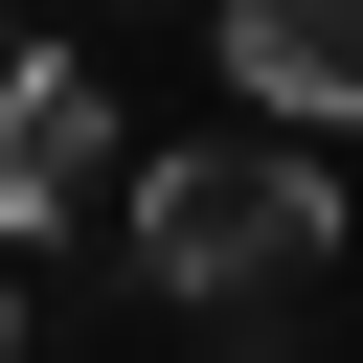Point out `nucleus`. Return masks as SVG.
Here are the masks:
<instances>
[{"label": "nucleus", "instance_id": "f257e3e1", "mask_svg": "<svg viewBox=\"0 0 363 363\" xmlns=\"http://www.w3.org/2000/svg\"><path fill=\"white\" fill-rule=\"evenodd\" d=\"M113 250L159 272V295H204V318H250V295H295L318 250H340V182L250 113V136H182V159H136L113 182Z\"/></svg>", "mask_w": 363, "mask_h": 363}, {"label": "nucleus", "instance_id": "f03ea898", "mask_svg": "<svg viewBox=\"0 0 363 363\" xmlns=\"http://www.w3.org/2000/svg\"><path fill=\"white\" fill-rule=\"evenodd\" d=\"M113 182H136L113 91H91L68 45H23V68H0V272H23V250H68V227H91Z\"/></svg>", "mask_w": 363, "mask_h": 363}, {"label": "nucleus", "instance_id": "7ed1b4c3", "mask_svg": "<svg viewBox=\"0 0 363 363\" xmlns=\"http://www.w3.org/2000/svg\"><path fill=\"white\" fill-rule=\"evenodd\" d=\"M227 91L272 136H340L363 113V0H227Z\"/></svg>", "mask_w": 363, "mask_h": 363}, {"label": "nucleus", "instance_id": "20e7f679", "mask_svg": "<svg viewBox=\"0 0 363 363\" xmlns=\"http://www.w3.org/2000/svg\"><path fill=\"white\" fill-rule=\"evenodd\" d=\"M0 363H23V272H0Z\"/></svg>", "mask_w": 363, "mask_h": 363}]
</instances>
